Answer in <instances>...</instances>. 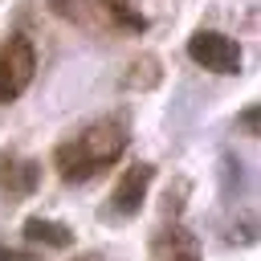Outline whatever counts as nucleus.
Segmentation results:
<instances>
[{
	"instance_id": "nucleus-1",
	"label": "nucleus",
	"mask_w": 261,
	"mask_h": 261,
	"mask_svg": "<svg viewBox=\"0 0 261 261\" xmlns=\"http://www.w3.org/2000/svg\"><path fill=\"white\" fill-rule=\"evenodd\" d=\"M126 139H130V135H126V122H118V118H98V122H90L82 135L65 139V143L53 151V167H57V175H61L65 184H86V179H94L98 171H106L110 163L122 159Z\"/></svg>"
},
{
	"instance_id": "nucleus-2",
	"label": "nucleus",
	"mask_w": 261,
	"mask_h": 261,
	"mask_svg": "<svg viewBox=\"0 0 261 261\" xmlns=\"http://www.w3.org/2000/svg\"><path fill=\"white\" fill-rule=\"evenodd\" d=\"M49 8L69 20V24H82L90 33H143L147 29V16L139 12V0H49Z\"/></svg>"
},
{
	"instance_id": "nucleus-3",
	"label": "nucleus",
	"mask_w": 261,
	"mask_h": 261,
	"mask_svg": "<svg viewBox=\"0 0 261 261\" xmlns=\"http://www.w3.org/2000/svg\"><path fill=\"white\" fill-rule=\"evenodd\" d=\"M37 73V53H33V41L24 33H12L4 45H0V106L16 102L29 82Z\"/></svg>"
},
{
	"instance_id": "nucleus-4",
	"label": "nucleus",
	"mask_w": 261,
	"mask_h": 261,
	"mask_svg": "<svg viewBox=\"0 0 261 261\" xmlns=\"http://www.w3.org/2000/svg\"><path fill=\"white\" fill-rule=\"evenodd\" d=\"M188 57L212 73H241V45L216 29H196L188 37Z\"/></svg>"
},
{
	"instance_id": "nucleus-5",
	"label": "nucleus",
	"mask_w": 261,
	"mask_h": 261,
	"mask_svg": "<svg viewBox=\"0 0 261 261\" xmlns=\"http://www.w3.org/2000/svg\"><path fill=\"white\" fill-rule=\"evenodd\" d=\"M151 179H155V167H151V163H135V167H126V171L118 175V184H114L110 200H106V212H110V216H118V220L135 216V212L143 208V200H147Z\"/></svg>"
},
{
	"instance_id": "nucleus-6",
	"label": "nucleus",
	"mask_w": 261,
	"mask_h": 261,
	"mask_svg": "<svg viewBox=\"0 0 261 261\" xmlns=\"http://www.w3.org/2000/svg\"><path fill=\"white\" fill-rule=\"evenodd\" d=\"M41 184V163L37 159H20L16 151H0V192L8 200L33 196Z\"/></svg>"
},
{
	"instance_id": "nucleus-7",
	"label": "nucleus",
	"mask_w": 261,
	"mask_h": 261,
	"mask_svg": "<svg viewBox=\"0 0 261 261\" xmlns=\"http://www.w3.org/2000/svg\"><path fill=\"white\" fill-rule=\"evenodd\" d=\"M151 253H155V261H179V257H200V245H196V237L184 224H171V228L155 232Z\"/></svg>"
},
{
	"instance_id": "nucleus-8",
	"label": "nucleus",
	"mask_w": 261,
	"mask_h": 261,
	"mask_svg": "<svg viewBox=\"0 0 261 261\" xmlns=\"http://www.w3.org/2000/svg\"><path fill=\"white\" fill-rule=\"evenodd\" d=\"M24 237L33 245H45V249H69L73 245V228L61 224V220H49V216H29L24 220Z\"/></svg>"
},
{
	"instance_id": "nucleus-9",
	"label": "nucleus",
	"mask_w": 261,
	"mask_h": 261,
	"mask_svg": "<svg viewBox=\"0 0 261 261\" xmlns=\"http://www.w3.org/2000/svg\"><path fill=\"white\" fill-rule=\"evenodd\" d=\"M126 69H130V73H126V86H130V90H151V86L159 82V57H151V53L135 57Z\"/></svg>"
},
{
	"instance_id": "nucleus-10",
	"label": "nucleus",
	"mask_w": 261,
	"mask_h": 261,
	"mask_svg": "<svg viewBox=\"0 0 261 261\" xmlns=\"http://www.w3.org/2000/svg\"><path fill=\"white\" fill-rule=\"evenodd\" d=\"M237 122H241V130H245V135H253V139L261 135V110H257V106H245Z\"/></svg>"
},
{
	"instance_id": "nucleus-11",
	"label": "nucleus",
	"mask_w": 261,
	"mask_h": 261,
	"mask_svg": "<svg viewBox=\"0 0 261 261\" xmlns=\"http://www.w3.org/2000/svg\"><path fill=\"white\" fill-rule=\"evenodd\" d=\"M0 261H37V253L33 249H8V245H0Z\"/></svg>"
},
{
	"instance_id": "nucleus-12",
	"label": "nucleus",
	"mask_w": 261,
	"mask_h": 261,
	"mask_svg": "<svg viewBox=\"0 0 261 261\" xmlns=\"http://www.w3.org/2000/svg\"><path fill=\"white\" fill-rule=\"evenodd\" d=\"M77 261H102V257H98V253H86V257H77Z\"/></svg>"
},
{
	"instance_id": "nucleus-13",
	"label": "nucleus",
	"mask_w": 261,
	"mask_h": 261,
	"mask_svg": "<svg viewBox=\"0 0 261 261\" xmlns=\"http://www.w3.org/2000/svg\"><path fill=\"white\" fill-rule=\"evenodd\" d=\"M179 261H200V257H179Z\"/></svg>"
}]
</instances>
